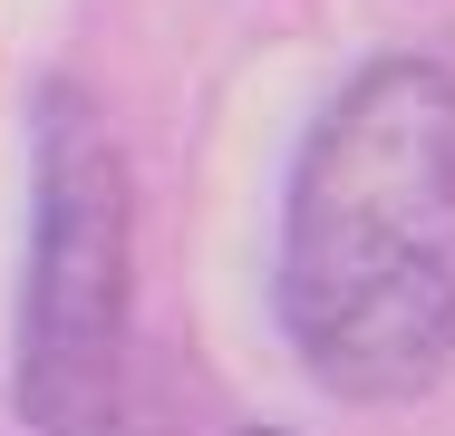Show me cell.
Wrapping results in <instances>:
<instances>
[{"instance_id":"cell-3","label":"cell","mask_w":455,"mask_h":436,"mask_svg":"<svg viewBox=\"0 0 455 436\" xmlns=\"http://www.w3.org/2000/svg\"><path fill=\"white\" fill-rule=\"evenodd\" d=\"M243 436H291V427H243Z\"/></svg>"},{"instance_id":"cell-1","label":"cell","mask_w":455,"mask_h":436,"mask_svg":"<svg viewBox=\"0 0 455 436\" xmlns=\"http://www.w3.org/2000/svg\"><path fill=\"white\" fill-rule=\"evenodd\" d=\"M281 330L349 398H427L455 359V69L368 59L281 194Z\"/></svg>"},{"instance_id":"cell-2","label":"cell","mask_w":455,"mask_h":436,"mask_svg":"<svg viewBox=\"0 0 455 436\" xmlns=\"http://www.w3.org/2000/svg\"><path fill=\"white\" fill-rule=\"evenodd\" d=\"M136 320V184L116 126L78 87H39L29 117V271H20V417L39 436H97L126 398Z\"/></svg>"}]
</instances>
